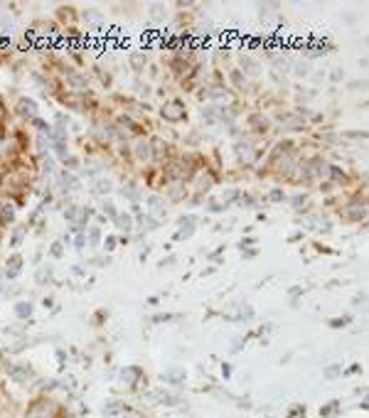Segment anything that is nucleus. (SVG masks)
Wrapping results in <instances>:
<instances>
[{
    "instance_id": "f257e3e1",
    "label": "nucleus",
    "mask_w": 369,
    "mask_h": 418,
    "mask_svg": "<svg viewBox=\"0 0 369 418\" xmlns=\"http://www.w3.org/2000/svg\"><path fill=\"white\" fill-rule=\"evenodd\" d=\"M57 416V403H52L49 399H37L30 403L25 418H54Z\"/></svg>"
},
{
    "instance_id": "f03ea898",
    "label": "nucleus",
    "mask_w": 369,
    "mask_h": 418,
    "mask_svg": "<svg viewBox=\"0 0 369 418\" xmlns=\"http://www.w3.org/2000/svg\"><path fill=\"white\" fill-rule=\"evenodd\" d=\"M160 116L167 121V123H180V121L187 118V109H185V103H182L180 98H175V101H167V103L162 106Z\"/></svg>"
},
{
    "instance_id": "7ed1b4c3",
    "label": "nucleus",
    "mask_w": 369,
    "mask_h": 418,
    "mask_svg": "<svg viewBox=\"0 0 369 418\" xmlns=\"http://www.w3.org/2000/svg\"><path fill=\"white\" fill-rule=\"evenodd\" d=\"M136 158H138L141 162H153V160H155L153 143H150V141H145V138H143V141H138V143H136Z\"/></svg>"
},
{
    "instance_id": "20e7f679",
    "label": "nucleus",
    "mask_w": 369,
    "mask_h": 418,
    "mask_svg": "<svg viewBox=\"0 0 369 418\" xmlns=\"http://www.w3.org/2000/svg\"><path fill=\"white\" fill-rule=\"evenodd\" d=\"M22 271V256L20 254H13V256L8 258V263H5V275H8V281H15L17 275Z\"/></svg>"
},
{
    "instance_id": "39448f33",
    "label": "nucleus",
    "mask_w": 369,
    "mask_h": 418,
    "mask_svg": "<svg viewBox=\"0 0 369 418\" xmlns=\"http://www.w3.org/2000/svg\"><path fill=\"white\" fill-rule=\"evenodd\" d=\"M17 113H20L22 118H32L35 121V118H37V103H35L32 98L22 96L20 101H17Z\"/></svg>"
},
{
    "instance_id": "423d86ee",
    "label": "nucleus",
    "mask_w": 369,
    "mask_h": 418,
    "mask_svg": "<svg viewBox=\"0 0 369 418\" xmlns=\"http://www.w3.org/2000/svg\"><path fill=\"white\" fill-rule=\"evenodd\" d=\"M59 190H62V192H74V190H79V180L72 175L69 170L59 172Z\"/></svg>"
},
{
    "instance_id": "0eeeda50",
    "label": "nucleus",
    "mask_w": 369,
    "mask_h": 418,
    "mask_svg": "<svg viewBox=\"0 0 369 418\" xmlns=\"http://www.w3.org/2000/svg\"><path fill=\"white\" fill-rule=\"evenodd\" d=\"M145 207L150 209V214L158 219V217H165V204H162V199L158 194H153V197H148V202H145Z\"/></svg>"
},
{
    "instance_id": "6e6552de",
    "label": "nucleus",
    "mask_w": 369,
    "mask_h": 418,
    "mask_svg": "<svg viewBox=\"0 0 369 418\" xmlns=\"http://www.w3.org/2000/svg\"><path fill=\"white\" fill-rule=\"evenodd\" d=\"M15 222V207L8 204V202H0V224L8 226Z\"/></svg>"
},
{
    "instance_id": "1a4fd4ad",
    "label": "nucleus",
    "mask_w": 369,
    "mask_h": 418,
    "mask_svg": "<svg viewBox=\"0 0 369 418\" xmlns=\"http://www.w3.org/2000/svg\"><path fill=\"white\" fill-rule=\"evenodd\" d=\"M113 224L118 226L121 231H126V234H128L130 229H133V217H130L128 212H126V214H123V212H118V217L113 219Z\"/></svg>"
},
{
    "instance_id": "9d476101",
    "label": "nucleus",
    "mask_w": 369,
    "mask_h": 418,
    "mask_svg": "<svg viewBox=\"0 0 369 418\" xmlns=\"http://www.w3.org/2000/svg\"><path fill=\"white\" fill-rule=\"evenodd\" d=\"M138 224H141V229H143V231H153V229H158V226H160V222H158L153 214H143V217H138Z\"/></svg>"
},
{
    "instance_id": "9b49d317",
    "label": "nucleus",
    "mask_w": 369,
    "mask_h": 418,
    "mask_svg": "<svg viewBox=\"0 0 369 418\" xmlns=\"http://www.w3.org/2000/svg\"><path fill=\"white\" fill-rule=\"evenodd\" d=\"M185 379V371L182 369H167L162 371V381H167V384H180Z\"/></svg>"
},
{
    "instance_id": "f8f14e48",
    "label": "nucleus",
    "mask_w": 369,
    "mask_h": 418,
    "mask_svg": "<svg viewBox=\"0 0 369 418\" xmlns=\"http://www.w3.org/2000/svg\"><path fill=\"white\" fill-rule=\"evenodd\" d=\"M15 315H17V318H30V315H32V303L20 300V303L15 305Z\"/></svg>"
},
{
    "instance_id": "ddd939ff",
    "label": "nucleus",
    "mask_w": 369,
    "mask_h": 418,
    "mask_svg": "<svg viewBox=\"0 0 369 418\" xmlns=\"http://www.w3.org/2000/svg\"><path fill=\"white\" fill-rule=\"evenodd\" d=\"M10 376H13L15 381H27L30 369H27V367H10Z\"/></svg>"
},
{
    "instance_id": "4468645a",
    "label": "nucleus",
    "mask_w": 369,
    "mask_h": 418,
    "mask_svg": "<svg viewBox=\"0 0 369 418\" xmlns=\"http://www.w3.org/2000/svg\"><path fill=\"white\" fill-rule=\"evenodd\" d=\"M79 214H81V209L77 207V204H69V207L64 209V219H66V222H79V219H81Z\"/></svg>"
},
{
    "instance_id": "2eb2a0df",
    "label": "nucleus",
    "mask_w": 369,
    "mask_h": 418,
    "mask_svg": "<svg viewBox=\"0 0 369 418\" xmlns=\"http://www.w3.org/2000/svg\"><path fill=\"white\" fill-rule=\"evenodd\" d=\"M182 194H185V182H175V185L167 190V197H170L173 202H175V199H180Z\"/></svg>"
},
{
    "instance_id": "dca6fc26",
    "label": "nucleus",
    "mask_w": 369,
    "mask_h": 418,
    "mask_svg": "<svg viewBox=\"0 0 369 418\" xmlns=\"http://www.w3.org/2000/svg\"><path fill=\"white\" fill-rule=\"evenodd\" d=\"M25 234H27V226H25V224L17 226L15 231H13V236H10V243H13V246H20V243H22V236H25Z\"/></svg>"
},
{
    "instance_id": "f3484780",
    "label": "nucleus",
    "mask_w": 369,
    "mask_h": 418,
    "mask_svg": "<svg viewBox=\"0 0 369 418\" xmlns=\"http://www.w3.org/2000/svg\"><path fill=\"white\" fill-rule=\"evenodd\" d=\"M86 239H89V243H91V246H96V243L101 241V229H98V226H89Z\"/></svg>"
},
{
    "instance_id": "a211bd4d",
    "label": "nucleus",
    "mask_w": 369,
    "mask_h": 418,
    "mask_svg": "<svg viewBox=\"0 0 369 418\" xmlns=\"http://www.w3.org/2000/svg\"><path fill=\"white\" fill-rule=\"evenodd\" d=\"M64 254V241H54L52 243V249H49V256L52 258H62Z\"/></svg>"
},
{
    "instance_id": "6ab92c4d",
    "label": "nucleus",
    "mask_w": 369,
    "mask_h": 418,
    "mask_svg": "<svg viewBox=\"0 0 369 418\" xmlns=\"http://www.w3.org/2000/svg\"><path fill=\"white\" fill-rule=\"evenodd\" d=\"M130 62H133V69H136V72H143L145 69V57L143 54H133Z\"/></svg>"
},
{
    "instance_id": "aec40b11",
    "label": "nucleus",
    "mask_w": 369,
    "mask_h": 418,
    "mask_svg": "<svg viewBox=\"0 0 369 418\" xmlns=\"http://www.w3.org/2000/svg\"><path fill=\"white\" fill-rule=\"evenodd\" d=\"M101 209H104V214H109V219H116V217H118V212H116V207H113V202H109V199L101 204Z\"/></svg>"
},
{
    "instance_id": "412c9836",
    "label": "nucleus",
    "mask_w": 369,
    "mask_h": 418,
    "mask_svg": "<svg viewBox=\"0 0 369 418\" xmlns=\"http://www.w3.org/2000/svg\"><path fill=\"white\" fill-rule=\"evenodd\" d=\"M94 192H98V194L111 192V182L109 180H98V185H94Z\"/></svg>"
},
{
    "instance_id": "4be33fe9",
    "label": "nucleus",
    "mask_w": 369,
    "mask_h": 418,
    "mask_svg": "<svg viewBox=\"0 0 369 418\" xmlns=\"http://www.w3.org/2000/svg\"><path fill=\"white\" fill-rule=\"evenodd\" d=\"M150 15L155 17V20H162V17H165V8H162L160 3H155V5H150Z\"/></svg>"
},
{
    "instance_id": "5701e85b",
    "label": "nucleus",
    "mask_w": 369,
    "mask_h": 418,
    "mask_svg": "<svg viewBox=\"0 0 369 418\" xmlns=\"http://www.w3.org/2000/svg\"><path fill=\"white\" fill-rule=\"evenodd\" d=\"M79 158H74V155H69V158H64V167L72 172V170H79Z\"/></svg>"
},
{
    "instance_id": "b1692460",
    "label": "nucleus",
    "mask_w": 369,
    "mask_h": 418,
    "mask_svg": "<svg viewBox=\"0 0 369 418\" xmlns=\"http://www.w3.org/2000/svg\"><path fill=\"white\" fill-rule=\"evenodd\" d=\"M241 69H244V72H249L251 77H256V74H258V66L254 64L251 59H246V62H241Z\"/></svg>"
},
{
    "instance_id": "393cba45",
    "label": "nucleus",
    "mask_w": 369,
    "mask_h": 418,
    "mask_svg": "<svg viewBox=\"0 0 369 418\" xmlns=\"http://www.w3.org/2000/svg\"><path fill=\"white\" fill-rule=\"evenodd\" d=\"M49 278H52V268H40V273H37V283H49Z\"/></svg>"
},
{
    "instance_id": "a878e982",
    "label": "nucleus",
    "mask_w": 369,
    "mask_h": 418,
    "mask_svg": "<svg viewBox=\"0 0 369 418\" xmlns=\"http://www.w3.org/2000/svg\"><path fill=\"white\" fill-rule=\"evenodd\" d=\"M116 243H118V239H116V236H106V239H104V249L111 254L113 249H116Z\"/></svg>"
},
{
    "instance_id": "bb28decb",
    "label": "nucleus",
    "mask_w": 369,
    "mask_h": 418,
    "mask_svg": "<svg viewBox=\"0 0 369 418\" xmlns=\"http://www.w3.org/2000/svg\"><path fill=\"white\" fill-rule=\"evenodd\" d=\"M271 199H286V194L281 192V190H273V192H271Z\"/></svg>"
}]
</instances>
